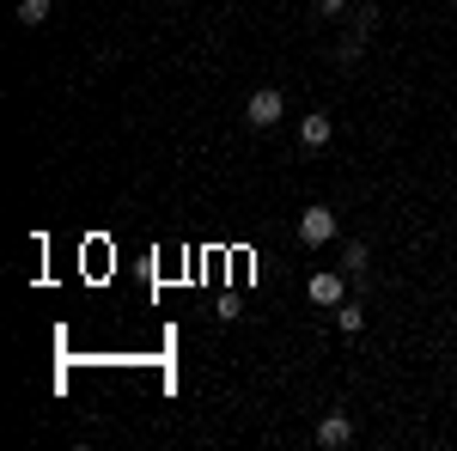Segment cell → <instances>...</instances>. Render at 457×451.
I'll use <instances>...</instances> for the list:
<instances>
[{"instance_id": "1", "label": "cell", "mask_w": 457, "mask_h": 451, "mask_svg": "<svg viewBox=\"0 0 457 451\" xmlns=\"http://www.w3.org/2000/svg\"><path fill=\"white\" fill-rule=\"evenodd\" d=\"M281 116H287L281 86H256V92H250V104H245V122H250V129H275Z\"/></svg>"}, {"instance_id": "2", "label": "cell", "mask_w": 457, "mask_h": 451, "mask_svg": "<svg viewBox=\"0 0 457 451\" xmlns=\"http://www.w3.org/2000/svg\"><path fill=\"white\" fill-rule=\"evenodd\" d=\"M336 232H342V220H336V213L323 208V202H312V208L299 213V244H312V250H323V244L336 238Z\"/></svg>"}, {"instance_id": "3", "label": "cell", "mask_w": 457, "mask_h": 451, "mask_svg": "<svg viewBox=\"0 0 457 451\" xmlns=\"http://www.w3.org/2000/svg\"><path fill=\"white\" fill-rule=\"evenodd\" d=\"M348 269H317L312 280H305V293H312V305H329V312H336V305H342V299H348Z\"/></svg>"}, {"instance_id": "4", "label": "cell", "mask_w": 457, "mask_h": 451, "mask_svg": "<svg viewBox=\"0 0 457 451\" xmlns=\"http://www.w3.org/2000/svg\"><path fill=\"white\" fill-rule=\"evenodd\" d=\"M317 446H323V451H342V446H353V421L342 415V409H329V415L317 421Z\"/></svg>"}, {"instance_id": "5", "label": "cell", "mask_w": 457, "mask_h": 451, "mask_svg": "<svg viewBox=\"0 0 457 451\" xmlns=\"http://www.w3.org/2000/svg\"><path fill=\"white\" fill-rule=\"evenodd\" d=\"M329 135H336L329 110H312V116H299V140H305L312 153H323V146H329Z\"/></svg>"}, {"instance_id": "6", "label": "cell", "mask_w": 457, "mask_h": 451, "mask_svg": "<svg viewBox=\"0 0 457 451\" xmlns=\"http://www.w3.org/2000/svg\"><path fill=\"white\" fill-rule=\"evenodd\" d=\"M336 330H342V336H360V330H366V305H360V299H342V305H336Z\"/></svg>"}, {"instance_id": "7", "label": "cell", "mask_w": 457, "mask_h": 451, "mask_svg": "<svg viewBox=\"0 0 457 451\" xmlns=\"http://www.w3.org/2000/svg\"><path fill=\"white\" fill-rule=\"evenodd\" d=\"M49 13H55V0H19V25H25V31L49 25Z\"/></svg>"}, {"instance_id": "8", "label": "cell", "mask_w": 457, "mask_h": 451, "mask_svg": "<svg viewBox=\"0 0 457 451\" xmlns=\"http://www.w3.org/2000/svg\"><path fill=\"white\" fill-rule=\"evenodd\" d=\"M366 263H372V250H366L360 238H353V244H342V269H348L353 280H366Z\"/></svg>"}, {"instance_id": "9", "label": "cell", "mask_w": 457, "mask_h": 451, "mask_svg": "<svg viewBox=\"0 0 457 451\" xmlns=\"http://www.w3.org/2000/svg\"><path fill=\"white\" fill-rule=\"evenodd\" d=\"M360 55H366V37H342V49H336V62H342V68H353V62H360Z\"/></svg>"}, {"instance_id": "10", "label": "cell", "mask_w": 457, "mask_h": 451, "mask_svg": "<svg viewBox=\"0 0 457 451\" xmlns=\"http://www.w3.org/2000/svg\"><path fill=\"white\" fill-rule=\"evenodd\" d=\"M378 25V6H353V37H366Z\"/></svg>"}, {"instance_id": "11", "label": "cell", "mask_w": 457, "mask_h": 451, "mask_svg": "<svg viewBox=\"0 0 457 451\" xmlns=\"http://www.w3.org/2000/svg\"><path fill=\"white\" fill-rule=\"evenodd\" d=\"M348 6H353V0H317V13H323V19H342Z\"/></svg>"}]
</instances>
